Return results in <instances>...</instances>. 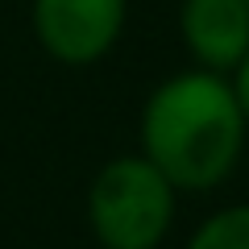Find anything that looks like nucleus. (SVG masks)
Instances as JSON below:
<instances>
[{
  "instance_id": "nucleus-1",
  "label": "nucleus",
  "mask_w": 249,
  "mask_h": 249,
  "mask_svg": "<svg viewBox=\"0 0 249 249\" xmlns=\"http://www.w3.org/2000/svg\"><path fill=\"white\" fill-rule=\"evenodd\" d=\"M137 142V154L170 178L178 196L224 187L249 145V121L232 79L199 67L166 75L142 104Z\"/></svg>"
},
{
  "instance_id": "nucleus-2",
  "label": "nucleus",
  "mask_w": 249,
  "mask_h": 249,
  "mask_svg": "<svg viewBox=\"0 0 249 249\" xmlns=\"http://www.w3.org/2000/svg\"><path fill=\"white\" fill-rule=\"evenodd\" d=\"M178 216V191L142 154H116L88 183L96 249H162Z\"/></svg>"
},
{
  "instance_id": "nucleus-3",
  "label": "nucleus",
  "mask_w": 249,
  "mask_h": 249,
  "mask_svg": "<svg viewBox=\"0 0 249 249\" xmlns=\"http://www.w3.org/2000/svg\"><path fill=\"white\" fill-rule=\"evenodd\" d=\"M129 25V0H29V34L58 67H96Z\"/></svg>"
},
{
  "instance_id": "nucleus-4",
  "label": "nucleus",
  "mask_w": 249,
  "mask_h": 249,
  "mask_svg": "<svg viewBox=\"0 0 249 249\" xmlns=\"http://www.w3.org/2000/svg\"><path fill=\"white\" fill-rule=\"evenodd\" d=\"M178 42L191 67L232 75L249 54V0H183Z\"/></svg>"
},
{
  "instance_id": "nucleus-5",
  "label": "nucleus",
  "mask_w": 249,
  "mask_h": 249,
  "mask_svg": "<svg viewBox=\"0 0 249 249\" xmlns=\"http://www.w3.org/2000/svg\"><path fill=\"white\" fill-rule=\"evenodd\" d=\"M183 249H249V199L224 204L191 229Z\"/></svg>"
},
{
  "instance_id": "nucleus-6",
  "label": "nucleus",
  "mask_w": 249,
  "mask_h": 249,
  "mask_svg": "<svg viewBox=\"0 0 249 249\" xmlns=\"http://www.w3.org/2000/svg\"><path fill=\"white\" fill-rule=\"evenodd\" d=\"M229 79H232V88H237V100H241V108H245V121H249V54H245V62H241Z\"/></svg>"
}]
</instances>
